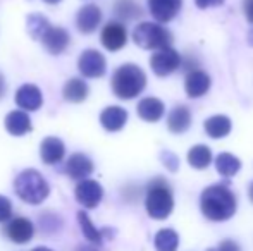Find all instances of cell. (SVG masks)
Returning <instances> with one entry per match:
<instances>
[{"mask_svg": "<svg viewBox=\"0 0 253 251\" xmlns=\"http://www.w3.org/2000/svg\"><path fill=\"white\" fill-rule=\"evenodd\" d=\"M236 196L226 184H212L202 191L200 210L209 220H229L236 212Z\"/></svg>", "mask_w": 253, "mask_h": 251, "instance_id": "cell-1", "label": "cell"}, {"mask_svg": "<svg viewBox=\"0 0 253 251\" xmlns=\"http://www.w3.org/2000/svg\"><path fill=\"white\" fill-rule=\"evenodd\" d=\"M112 91L121 100H133L147 86V74L136 64H123L112 76Z\"/></svg>", "mask_w": 253, "mask_h": 251, "instance_id": "cell-2", "label": "cell"}, {"mask_svg": "<svg viewBox=\"0 0 253 251\" xmlns=\"http://www.w3.org/2000/svg\"><path fill=\"white\" fill-rule=\"evenodd\" d=\"M145 208H147V214L155 220H164L172 214L174 196L166 179L155 178L153 181L148 182Z\"/></svg>", "mask_w": 253, "mask_h": 251, "instance_id": "cell-3", "label": "cell"}, {"mask_svg": "<svg viewBox=\"0 0 253 251\" xmlns=\"http://www.w3.org/2000/svg\"><path fill=\"white\" fill-rule=\"evenodd\" d=\"M14 191L26 203L40 205L47 200L48 193H50V186L38 171L26 169L14 181Z\"/></svg>", "mask_w": 253, "mask_h": 251, "instance_id": "cell-4", "label": "cell"}, {"mask_svg": "<svg viewBox=\"0 0 253 251\" xmlns=\"http://www.w3.org/2000/svg\"><path fill=\"white\" fill-rule=\"evenodd\" d=\"M133 41L145 50H160L170 47L172 35L159 23H140L133 30Z\"/></svg>", "mask_w": 253, "mask_h": 251, "instance_id": "cell-5", "label": "cell"}, {"mask_svg": "<svg viewBox=\"0 0 253 251\" xmlns=\"http://www.w3.org/2000/svg\"><path fill=\"white\" fill-rule=\"evenodd\" d=\"M150 67L155 76L166 77L181 67V55L172 47L160 48L150 57Z\"/></svg>", "mask_w": 253, "mask_h": 251, "instance_id": "cell-6", "label": "cell"}, {"mask_svg": "<svg viewBox=\"0 0 253 251\" xmlns=\"http://www.w3.org/2000/svg\"><path fill=\"white\" fill-rule=\"evenodd\" d=\"M78 69L84 77H102L107 71V61L98 50L88 48L80 55Z\"/></svg>", "mask_w": 253, "mask_h": 251, "instance_id": "cell-7", "label": "cell"}, {"mask_svg": "<svg viewBox=\"0 0 253 251\" xmlns=\"http://www.w3.org/2000/svg\"><path fill=\"white\" fill-rule=\"evenodd\" d=\"M100 41L109 52L121 50L127 43L126 26L123 23H119V21H109L102 30Z\"/></svg>", "mask_w": 253, "mask_h": 251, "instance_id": "cell-8", "label": "cell"}, {"mask_svg": "<svg viewBox=\"0 0 253 251\" xmlns=\"http://www.w3.org/2000/svg\"><path fill=\"white\" fill-rule=\"evenodd\" d=\"M74 196L80 205L84 208H95L103 198V188L100 182L93 181V179H83L74 189Z\"/></svg>", "mask_w": 253, "mask_h": 251, "instance_id": "cell-9", "label": "cell"}, {"mask_svg": "<svg viewBox=\"0 0 253 251\" xmlns=\"http://www.w3.org/2000/svg\"><path fill=\"white\" fill-rule=\"evenodd\" d=\"M35 225L31 224L30 218L26 217H16L10 218L5 225V236L16 245H26L33 239Z\"/></svg>", "mask_w": 253, "mask_h": 251, "instance_id": "cell-10", "label": "cell"}, {"mask_svg": "<svg viewBox=\"0 0 253 251\" xmlns=\"http://www.w3.org/2000/svg\"><path fill=\"white\" fill-rule=\"evenodd\" d=\"M183 0H148V10L157 23H169L179 14Z\"/></svg>", "mask_w": 253, "mask_h": 251, "instance_id": "cell-11", "label": "cell"}, {"mask_svg": "<svg viewBox=\"0 0 253 251\" xmlns=\"http://www.w3.org/2000/svg\"><path fill=\"white\" fill-rule=\"evenodd\" d=\"M102 23V10L98 5L95 3H86L83 5L80 10H78V16H76V26L81 33L84 35H90L100 26Z\"/></svg>", "mask_w": 253, "mask_h": 251, "instance_id": "cell-12", "label": "cell"}, {"mask_svg": "<svg viewBox=\"0 0 253 251\" xmlns=\"http://www.w3.org/2000/svg\"><path fill=\"white\" fill-rule=\"evenodd\" d=\"M212 79L210 76L202 69L190 71L184 77V91L190 98H200L210 90Z\"/></svg>", "mask_w": 253, "mask_h": 251, "instance_id": "cell-13", "label": "cell"}, {"mask_svg": "<svg viewBox=\"0 0 253 251\" xmlns=\"http://www.w3.org/2000/svg\"><path fill=\"white\" fill-rule=\"evenodd\" d=\"M42 43H43V47L48 50V54L59 55V54H62L67 47H69L71 36L64 28L50 26V30L42 36Z\"/></svg>", "mask_w": 253, "mask_h": 251, "instance_id": "cell-14", "label": "cell"}, {"mask_svg": "<svg viewBox=\"0 0 253 251\" xmlns=\"http://www.w3.org/2000/svg\"><path fill=\"white\" fill-rule=\"evenodd\" d=\"M66 174L71 179H76V181H83L88 176L93 172V162L83 153H74L67 158L66 162Z\"/></svg>", "mask_w": 253, "mask_h": 251, "instance_id": "cell-15", "label": "cell"}, {"mask_svg": "<svg viewBox=\"0 0 253 251\" xmlns=\"http://www.w3.org/2000/svg\"><path fill=\"white\" fill-rule=\"evenodd\" d=\"M16 104L17 107L24 108V110L35 112L42 107L43 104V97H42V91L35 84H23L19 90L16 91Z\"/></svg>", "mask_w": 253, "mask_h": 251, "instance_id": "cell-16", "label": "cell"}, {"mask_svg": "<svg viewBox=\"0 0 253 251\" xmlns=\"http://www.w3.org/2000/svg\"><path fill=\"white\" fill-rule=\"evenodd\" d=\"M167 127L172 134H183L191 127V110L186 105H176L167 115Z\"/></svg>", "mask_w": 253, "mask_h": 251, "instance_id": "cell-17", "label": "cell"}, {"mask_svg": "<svg viewBox=\"0 0 253 251\" xmlns=\"http://www.w3.org/2000/svg\"><path fill=\"white\" fill-rule=\"evenodd\" d=\"M64 153H66V146L64 143L55 136H48L42 141L40 144V157L43 160V164L47 165H55L59 164L64 158Z\"/></svg>", "mask_w": 253, "mask_h": 251, "instance_id": "cell-18", "label": "cell"}, {"mask_svg": "<svg viewBox=\"0 0 253 251\" xmlns=\"http://www.w3.org/2000/svg\"><path fill=\"white\" fill-rule=\"evenodd\" d=\"M100 122L103 129L110 131V133H116L121 131L127 122V112L123 107H117V105H110V107L103 108L100 114Z\"/></svg>", "mask_w": 253, "mask_h": 251, "instance_id": "cell-19", "label": "cell"}, {"mask_svg": "<svg viewBox=\"0 0 253 251\" xmlns=\"http://www.w3.org/2000/svg\"><path fill=\"white\" fill-rule=\"evenodd\" d=\"M136 110H138V115H140L143 121L157 122L162 119L164 112H166V105H164V102L159 100V98L147 97L138 104Z\"/></svg>", "mask_w": 253, "mask_h": 251, "instance_id": "cell-20", "label": "cell"}, {"mask_svg": "<svg viewBox=\"0 0 253 251\" xmlns=\"http://www.w3.org/2000/svg\"><path fill=\"white\" fill-rule=\"evenodd\" d=\"M5 129L12 136H24L31 131V119L26 112L23 110H12L5 117Z\"/></svg>", "mask_w": 253, "mask_h": 251, "instance_id": "cell-21", "label": "cell"}, {"mask_svg": "<svg viewBox=\"0 0 253 251\" xmlns=\"http://www.w3.org/2000/svg\"><path fill=\"white\" fill-rule=\"evenodd\" d=\"M205 133L209 134L212 140H220V138L227 136V134L231 133V129H233V122H231V119L227 117V115H212V117H209L205 121Z\"/></svg>", "mask_w": 253, "mask_h": 251, "instance_id": "cell-22", "label": "cell"}, {"mask_svg": "<svg viewBox=\"0 0 253 251\" xmlns=\"http://www.w3.org/2000/svg\"><path fill=\"white\" fill-rule=\"evenodd\" d=\"M78 222H80V227H81V232L83 236L91 243V245H97L100 246L105 239V234L110 232L109 229H97L95 224L91 222V218L88 217L86 212H78Z\"/></svg>", "mask_w": 253, "mask_h": 251, "instance_id": "cell-23", "label": "cell"}, {"mask_svg": "<svg viewBox=\"0 0 253 251\" xmlns=\"http://www.w3.org/2000/svg\"><path fill=\"white\" fill-rule=\"evenodd\" d=\"M88 91H90L88 90V84L83 79H80V77L69 79L62 88L64 100L71 102V104H80V102L86 100Z\"/></svg>", "mask_w": 253, "mask_h": 251, "instance_id": "cell-24", "label": "cell"}, {"mask_svg": "<svg viewBox=\"0 0 253 251\" xmlns=\"http://www.w3.org/2000/svg\"><path fill=\"white\" fill-rule=\"evenodd\" d=\"M114 14L121 21H134L143 16V9L136 0H116Z\"/></svg>", "mask_w": 253, "mask_h": 251, "instance_id": "cell-25", "label": "cell"}, {"mask_svg": "<svg viewBox=\"0 0 253 251\" xmlns=\"http://www.w3.org/2000/svg\"><path fill=\"white\" fill-rule=\"evenodd\" d=\"M188 164L197 171H203L212 164V151L207 144H195L186 155Z\"/></svg>", "mask_w": 253, "mask_h": 251, "instance_id": "cell-26", "label": "cell"}, {"mask_svg": "<svg viewBox=\"0 0 253 251\" xmlns=\"http://www.w3.org/2000/svg\"><path fill=\"white\" fill-rule=\"evenodd\" d=\"M215 169L222 178H233L240 172L241 162L231 153H220L215 157Z\"/></svg>", "mask_w": 253, "mask_h": 251, "instance_id": "cell-27", "label": "cell"}, {"mask_svg": "<svg viewBox=\"0 0 253 251\" xmlns=\"http://www.w3.org/2000/svg\"><path fill=\"white\" fill-rule=\"evenodd\" d=\"M179 246V236L172 229H160L155 234L157 251H176Z\"/></svg>", "mask_w": 253, "mask_h": 251, "instance_id": "cell-28", "label": "cell"}, {"mask_svg": "<svg viewBox=\"0 0 253 251\" xmlns=\"http://www.w3.org/2000/svg\"><path fill=\"white\" fill-rule=\"evenodd\" d=\"M50 26L52 24L48 23L47 17L40 16V14L28 16V31H30L31 38H35V40H42V36L50 30Z\"/></svg>", "mask_w": 253, "mask_h": 251, "instance_id": "cell-29", "label": "cell"}, {"mask_svg": "<svg viewBox=\"0 0 253 251\" xmlns=\"http://www.w3.org/2000/svg\"><path fill=\"white\" fill-rule=\"evenodd\" d=\"M60 217L59 215H53V214H43V215H40V225H42V229H43L45 232H55V231H59L60 229Z\"/></svg>", "mask_w": 253, "mask_h": 251, "instance_id": "cell-30", "label": "cell"}, {"mask_svg": "<svg viewBox=\"0 0 253 251\" xmlns=\"http://www.w3.org/2000/svg\"><path fill=\"white\" fill-rule=\"evenodd\" d=\"M160 160H162V164L167 167V171L176 172L177 169H179V158H177V155H174L172 151L162 150L160 151Z\"/></svg>", "mask_w": 253, "mask_h": 251, "instance_id": "cell-31", "label": "cell"}, {"mask_svg": "<svg viewBox=\"0 0 253 251\" xmlns=\"http://www.w3.org/2000/svg\"><path fill=\"white\" fill-rule=\"evenodd\" d=\"M10 217H12V203H10L9 198L0 194V224L9 222Z\"/></svg>", "mask_w": 253, "mask_h": 251, "instance_id": "cell-32", "label": "cell"}, {"mask_svg": "<svg viewBox=\"0 0 253 251\" xmlns=\"http://www.w3.org/2000/svg\"><path fill=\"white\" fill-rule=\"evenodd\" d=\"M226 0H195L198 9H209V7H220Z\"/></svg>", "mask_w": 253, "mask_h": 251, "instance_id": "cell-33", "label": "cell"}, {"mask_svg": "<svg viewBox=\"0 0 253 251\" xmlns=\"http://www.w3.org/2000/svg\"><path fill=\"white\" fill-rule=\"evenodd\" d=\"M217 251H241L240 245L234 241H231V239H226V241H222L219 245V248H215Z\"/></svg>", "mask_w": 253, "mask_h": 251, "instance_id": "cell-34", "label": "cell"}, {"mask_svg": "<svg viewBox=\"0 0 253 251\" xmlns=\"http://www.w3.org/2000/svg\"><path fill=\"white\" fill-rule=\"evenodd\" d=\"M243 12L250 24H253V0H243Z\"/></svg>", "mask_w": 253, "mask_h": 251, "instance_id": "cell-35", "label": "cell"}, {"mask_svg": "<svg viewBox=\"0 0 253 251\" xmlns=\"http://www.w3.org/2000/svg\"><path fill=\"white\" fill-rule=\"evenodd\" d=\"M74 251H100V250H98L97 246H91V245H81Z\"/></svg>", "mask_w": 253, "mask_h": 251, "instance_id": "cell-36", "label": "cell"}, {"mask_svg": "<svg viewBox=\"0 0 253 251\" xmlns=\"http://www.w3.org/2000/svg\"><path fill=\"white\" fill-rule=\"evenodd\" d=\"M3 93H5V79H3V76L0 74V98L3 97Z\"/></svg>", "mask_w": 253, "mask_h": 251, "instance_id": "cell-37", "label": "cell"}, {"mask_svg": "<svg viewBox=\"0 0 253 251\" xmlns=\"http://www.w3.org/2000/svg\"><path fill=\"white\" fill-rule=\"evenodd\" d=\"M248 45L253 47V28L250 30V33H248Z\"/></svg>", "mask_w": 253, "mask_h": 251, "instance_id": "cell-38", "label": "cell"}, {"mask_svg": "<svg viewBox=\"0 0 253 251\" xmlns=\"http://www.w3.org/2000/svg\"><path fill=\"white\" fill-rule=\"evenodd\" d=\"M248 196H250V200H252V203H253V182L250 184V189H248Z\"/></svg>", "mask_w": 253, "mask_h": 251, "instance_id": "cell-39", "label": "cell"}, {"mask_svg": "<svg viewBox=\"0 0 253 251\" xmlns=\"http://www.w3.org/2000/svg\"><path fill=\"white\" fill-rule=\"evenodd\" d=\"M33 251H53L50 248H45V246H38V248H35Z\"/></svg>", "mask_w": 253, "mask_h": 251, "instance_id": "cell-40", "label": "cell"}, {"mask_svg": "<svg viewBox=\"0 0 253 251\" xmlns=\"http://www.w3.org/2000/svg\"><path fill=\"white\" fill-rule=\"evenodd\" d=\"M43 2H47V3H52V5H53V3H59L60 0H43Z\"/></svg>", "mask_w": 253, "mask_h": 251, "instance_id": "cell-41", "label": "cell"}, {"mask_svg": "<svg viewBox=\"0 0 253 251\" xmlns=\"http://www.w3.org/2000/svg\"><path fill=\"white\" fill-rule=\"evenodd\" d=\"M207 251H217L215 248H210V250H207Z\"/></svg>", "mask_w": 253, "mask_h": 251, "instance_id": "cell-42", "label": "cell"}]
</instances>
